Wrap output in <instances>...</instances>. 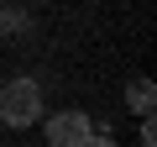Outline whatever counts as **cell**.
Instances as JSON below:
<instances>
[{
    "label": "cell",
    "instance_id": "277c9868",
    "mask_svg": "<svg viewBox=\"0 0 157 147\" xmlns=\"http://www.w3.org/2000/svg\"><path fill=\"white\" fill-rule=\"evenodd\" d=\"M78 147H121V142H115V137H100V131H89V137L78 142Z\"/></svg>",
    "mask_w": 157,
    "mask_h": 147
},
{
    "label": "cell",
    "instance_id": "7a4b0ae2",
    "mask_svg": "<svg viewBox=\"0 0 157 147\" xmlns=\"http://www.w3.org/2000/svg\"><path fill=\"white\" fill-rule=\"evenodd\" d=\"M47 147H78L89 137V116L84 110H58V116H47Z\"/></svg>",
    "mask_w": 157,
    "mask_h": 147
},
{
    "label": "cell",
    "instance_id": "5b68a950",
    "mask_svg": "<svg viewBox=\"0 0 157 147\" xmlns=\"http://www.w3.org/2000/svg\"><path fill=\"white\" fill-rule=\"evenodd\" d=\"M141 147H157V126H152V116H141Z\"/></svg>",
    "mask_w": 157,
    "mask_h": 147
},
{
    "label": "cell",
    "instance_id": "8992f818",
    "mask_svg": "<svg viewBox=\"0 0 157 147\" xmlns=\"http://www.w3.org/2000/svg\"><path fill=\"white\" fill-rule=\"evenodd\" d=\"M0 11H6V6H0ZM0 26H11V32H21V26H26V16H21V11H6V21H0Z\"/></svg>",
    "mask_w": 157,
    "mask_h": 147
},
{
    "label": "cell",
    "instance_id": "6da1fadb",
    "mask_svg": "<svg viewBox=\"0 0 157 147\" xmlns=\"http://www.w3.org/2000/svg\"><path fill=\"white\" fill-rule=\"evenodd\" d=\"M0 121L16 126V131L37 126L42 121V84L37 79H11L6 89H0Z\"/></svg>",
    "mask_w": 157,
    "mask_h": 147
},
{
    "label": "cell",
    "instance_id": "3957f363",
    "mask_svg": "<svg viewBox=\"0 0 157 147\" xmlns=\"http://www.w3.org/2000/svg\"><path fill=\"white\" fill-rule=\"evenodd\" d=\"M152 100H157V95H152V79H131V84H126V105H131L136 116H152Z\"/></svg>",
    "mask_w": 157,
    "mask_h": 147
}]
</instances>
